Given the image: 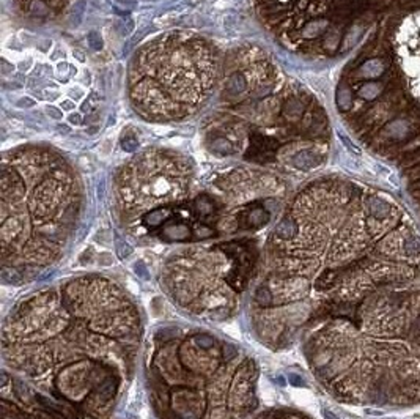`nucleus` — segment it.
<instances>
[{
    "instance_id": "nucleus-1",
    "label": "nucleus",
    "mask_w": 420,
    "mask_h": 419,
    "mask_svg": "<svg viewBox=\"0 0 420 419\" xmlns=\"http://www.w3.org/2000/svg\"><path fill=\"white\" fill-rule=\"evenodd\" d=\"M315 274L324 309L356 304L379 290L414 282L420 274V233L414 218L392 195L345 178L310 183L275 226Z\"/></svg>"
},
{
    "instance_id": "nucleus-2",
    "label": "nucleus",
    "mask_w": 420,
    "mask_h": 419,
    "mask_svg": "<svg viewBox=\"0 0 420 419\" xmlns=\"http://www.w3.org/2000/svg\"><path fill=\"white\" fill-rule=\"evenodd\" d=\"M335 104L357 140L400 174L420 215V0H384L340 74Z\"/></svg>"
},
{
    "instance_id": "nucleus-3",
    "label": "nucleus",
    "mask_w": 420,
    "mask_h": 419,
    "mask_svg": "<svg viewBox=\"0 0 420 419\" xmlns=\"http://www.w3.org/2000/svg\"><path fill=\"white\" fill-rule=\"evenodd\" d=\"M216 117L205 143L214 154L309 172L331 145L326 111L257 46L231 50L219 77Z\"/></svg>"
},
{
    "instance_id": "nucleus-4",
    "label": "nucleus",
    "mask_w": 420,
    "mask_h": 419,
    "mask_svg": "<svg viewBox=\"0 0 420 419\" xmlns=\"http://www.w3.org/2000/svg\"><path fill=\"white\" fill-rule=\"evenodd\" d=\"M313 364L334 394L378 407L420 403V285L379 290L331 310Z\"/></svg>"
},
{
    "instance_id": "nucleus-5",
    "label": "nucleus",
    "mask_w": 420,
    "mask_h": 419,
    "mask_svg": "<svg viewBox=\"0 0 420 419\" xmlns=\"http://www.w3.org/2000/svg\"><path fill=\"white\" fill-rule=\"evenodd\" d=\"M220 77L216 47L189 32H167L131 60L128 90L134 111L148 122H181L199 112Z\"/></svg>"
},
{
    "instance_id": "nucleus-6",
    "label": "nucleus",
    "mask_w": 420,
    "mask_h": 419,
    "mask_svg": "<svg viewBox=\"0 0 420 419\" xmlns=\"http://www.w3.org/2000/svg\"><path fill=\"white\" fill-rule=\"evenodd\" d=\"M81 186L74 169L46 145H25L2 160V230L8 241L54 243L76 221Z\"/></svg>"
},
{
    "instance_id": "nucleus-7",
    "label": "nucleus",
    "mask_w": 420,
    "mask_h": 419,
    "mask_svg": "<svg viewBox=\"0 0 420 419\" xmlns=\"http://www.w3.org/2000/svg\"><path fill=\"white\" fill-rule=\"evenodd\" d=\"M384 0H254L263 27L288 50L332 59L357 49Z\"/></svg>"
},
{
    "instance_id": "nucleus-8",
    "label": "nucleus",
    "mask_w": 420,
    "mask_h": 419,
    "mask_svg": "<svg viewBox=\"0 0 420 419\" xmlns=\"http://www.w3.org/2000/svg\"><path fill=\"white\" fill-rule=\"evenodd\" d=\"M194 169L181 153L150 148L134 156L116 175V194L126 218L170 210L191 191Z\"/></svg>"
},
{
    "instance_id": "nucleus-9",
    "label": "nucleus",
    "mask_w": 420,
    "mask_h": 419,
    "mask_svg": "<svg viewBox=\"0 0 420 419\" xmlns=\"http://www.w3.org/2000/svg\"><path fill=\"white\" fill-rule=\"evenodd\" d=\"M19 5L30 18H46L52 11L50 0H19Z\"/></svg>"
},
{
    "instance_id": "nucleus-10",
    "label": "nucleus",
    "mask_w": 420,
    "mask_h": 419,
    "mask_svg": "<svg viewBox=\"0 0 420 419\" xmlns=\"http://www.w3.org/2000/svg\"><path fill=\"white\" fill-rule=\"evenodd\" d=\"M189 237H191V229L185 224H181V222H178L173 227H168L162 233V238L168 241H185Z\"/></svg>"
},
{
    "instance_id": "nucleus-11",
    "label": "nucleus",
    "mask_w": 420,
    "mask_h": 419,
    "mask_svg": "<svg viewBox=\"0 0 420 419\" xmlns=\"http://www.w3.org/2000/svg\"><path fill=\"white\" fill-rule=\"evenodd\" d=\"M255 301L260 306H269L272 303V293L266 289L265 285H261L255 293Z\"/></svg>"
},
{
    "instance_id": "nucleus-12",
    "label": "nucleus",
    "mask_w": 420,
    "mask_h": 419,
    "mask_svg": "<svg viewBox=\"0 0 420 419\" xmlns=\"http://www.w3.org/2000/svg\"><path fill=\"white\" fill-rule=\"evenodd\" d=\"M194 340H195V344L202 348H211L214 345V339L208 334H195Z\"/></svg>"
},
{
    "instance_id": "nucleus-13",
    "label": "nucleus",
    "mask_w": 420,
    "mask_h": 419,
    "mask_svg": "<svg viewBox=\"0 0 420 419\" xmlns=\"http://www.w3.org/2000/svg\"><path fill=\"white\" fill-rule=\"evenodd\" d=\"M113 391H115V385H113V382H112V380H107V382L99 388L101 399H102V400H109V399L113 396Z\"/></svg>"
},
{
    "instance_id": "nucleus-14",
    "label": "nucleus",
    "mask_w": 420,
    "mask_h": 419,
    "mask_svg": "<svg viewBox=\"0 0 420 419\" xmlns=\"http://www.w3.org/2000/svg\"><path fill=\"white\" fill-rule=\"evenodd\" d=\"M122 145L126 151H133L139 147V140L136 137H131V136H125L122 140Z\"/></svg>"
},
{
    "instance_id": "nucleus-15",
    "label": "nucleus",
    "mask_w": 420,
    "mask_h": 419,
    "mask_svg": "<svg viewBox=\"0 0 420 419\" xmlns=\"http://www.w3.org/2000/svg\"><path fill=\"white\" fill-rule=\"evenodd\" d=\"M131 252H133V247H131L129 244H126V243H123V241H120V243L116 244V255L120 257V258L128 257Z\"/></svg>"
},
{
    "instance_id": "nucleus-16",
    "label": "nucleus",
    "mask_w": 420,
    "mask_h": 419,
    "mask_svg": "<svg viewBox=\"0 0 420 419\" xmlns=\"http://www.w3.org/2000/svg\"><path fill=\"white\" fill-rule=\"evenodd\" d=\"M222 353L227 359H233L234 356H238V348H236L233 344H224L222 347Z\"/></svg>"
},
{
    "instance_id": "nucleus-17",
    "label": "nucleus",
    "mask_w": 420,
    "mask_h": 419,
    "mask_svg": "<svg viewBox=\"0 0 420 419\" xmlns=\"http://www.w3.org/2000/svg\"><path fill=\"white\" fill-rule=\"evenodd\" d=\"M2 279L5 282H16L19 279V274L16 271L10 270V268H4L2 270Z\"/></svg>"
},
{
    "instance_id": "nucleus-18",
    "label": "nucleus",
    "mask_w": 420,
    "mask_h": 419,
    "mask_svg": "<svg viewBox=\"0 0 420 419\" xmlns=\"http://www.w3.org/2000/svg\"><path fill=\"white\" fill-rule=\"evenodd\" d=\"M136 273L139 274V276H142V278H145V279H148V271H147V268H145V265L142 264H137L136 265Z\"/></svg>"
},
{
    "instance_id": "nucleus-19",
    "label": "nucleus",
    "mask_w": 420,
    "mask_h": 419,
    "mask_svg": "<svg viewBox=\"0 0 420 419\" xmlns=\"http://www.w3.org/2000/svg\"><path fill=\"white\" fill-rule=\"evenodd\" d=\"M71 122L73 123H79V122H81V117H79V115H71Z\"/></svg>"
},
{
    "instance_id": "nucleus-20",
    "label": "nucleus",
    "mask_w": 420,
    "mask_h": 419,
    "mask_svg": "<svg viewBox=\"0 0 420 419\" xmlns=\"http://www.w3.org/2000/svg\"><path fill=\"white\" fill-rule=\"evenodd\" d=\"M324 414H326V417H327V419H337V417H335V416H334L332 413H329V411H326Z\"/></svg>"
},
{
    "instance_id": "nucleus-21",
    "label": "nucleus",
    "mask_w": 420,
    "mask_h": 419,
    "mask_svg": "<svg viewBox=\"0 0 420 419\" xmlns=\"http://www.w3.org/2000/svg\"><path fill=\"white\" fill-rule=\"evenodd\" d=\"M65 108H67V109H71V108H73V104H71V102H65Z\"/></svg>"
}]
</instances>
